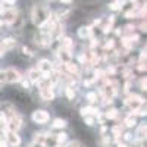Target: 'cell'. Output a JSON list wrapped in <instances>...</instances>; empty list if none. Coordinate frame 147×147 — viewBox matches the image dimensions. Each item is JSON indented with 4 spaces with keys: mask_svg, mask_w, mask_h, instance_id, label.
<instances>
[{
    "mask_svg": "<svg viewBox=\"0 0 147 147\" xmlns=\"http://www.w3.org/2000/svg\"><path fill=\"white\" fill-rule=\"evenodd\" d=\"M47 19H49V12H47L46 7H43V6H35V7L32 9V22L35 24V25L41 27Z\"/></svg>",
    "mask_w": 147,
    "mask_h": 147,
    "instance_id": "1",
    "label": "cell"
},
{
    "mask_svg": "<svg viewBox=\"0 0 147 147\" xmlns=\"http://www.w3.org/2000/svg\"><path fill=\"white\" fill-rule=\"evenodd\" d=\"M21 118L18 116V115H10V118L6 121V129L7 131H13V132H16L19 128H21Z\"/></svg>",
    "mask_w": 147,
    "mask_h": 147,
    "instance_id": "2",
    "label": "cell"
},
{
    "mask_svg": "<svg viewBox=\"0 0 147 147\" xmlns=\"http://www.w3.org/2000/svg\"><path fill=\"white\" fill-rule=\"evenodd\" d=\"M3 78H5V81H6V82H19V81L22 80L21 74H19L16 69H13V68H10V69L5 71Z\"/></svg>",
    "mask_w": 147,
    "mask_h": 147,
    "instance_id": "3",
    "label": "cell"
},
{
    "mask_svg": "<svg viewBox=\"0 0 147 147\" xmlns=\"http://www.w3.org/2000/svg\"><path fill=\"white\" fill-rule=\"evenodd\" d=\"M16 19V10L15 9H5L0 13V22H6V24H13Z\"/></svg>",
    "mask_w": 147,
    "mask_h": 147,
    "instance_id": "4",
    "label": "cell"
},
{
    "mask_svg": "<svg viewBox=\"0 0 147 147\" xmlns=\"http://www.w3.org/2000/svg\"><path fill=\"white\" fill-rule=\"evenodd\" d=\"M38 69L40 72H41V75H43V78H49L47 75L52 72V69H53V66H52V63H50V60H47V59H43V60H40L38 62Z\"/></svg>",
    "mask_w": 147,
    "mask_h": 147,
    "instance_id": "5",
    "label": "cell"
},
{
    "mask_svg": "<svg viewBox=\"0 0 147 147\" xmlns=\"http://www.w3.org/2000/svg\"><path fill=\"white\" fill-rule=\"evenodd\" d=\"M124 103L128 105L132 110H137V109H140V106L143 105V99H141V97H138V96H136V94H132V96L128 97Z\"/></svg>",
    "mask_w": 147,
    "mask_h": 147,
    "instance_id": "6",
    "label": "cell"
},
{
    "mask_svg": "<svg viewBox=\"0 0 147 147\" xmlns=\"http://www.w3.org/2000/svg\"><path fill=\"white\" fill-rule=\"evenodd\" d=\"M32 121L37 124H46L49 121V113L46 110H35V112H32Z\"/></svg>",
    "mask_w": 147,
    "mask_h": 147,
    "instance_id": "7",
    "label": "cell"
},
{
    "mask_svg": "<svg viewBox=\"0 0 147 147\" xmlns=\"http://www.w3.org/2000/svg\"><path fill=\"white\" fill-rule=\"evenodd\" d=\"M6 137H7V144H10L12 147H18V146L21 144L19 136H18L16 132H13V131H7Z\"/></svg>",
    "mask_w": 147,
    "mask_h": 147,
    "instance_id": "8",
    "label": "cell"
},
{
    "mask_svg": "<svg viewBox=\"0 0 147 147\" xmlns=\"http://www.w3.org/2000/svg\"><path fill=\"white\" fill-rule=\"evenodd\" d=\"M40 96L43 97V100H53L55 94L52 91V88H40Z\"/></svg>",
    "mask_w": 147,
    "mask_h": 147,
    "instance_id": "9",
    "label": "cell"
},
{
    "mask_svg": "<svg viewBox=\"0 0 147 147\" xmlns=\"http://www.w3.org/2000/svg\"><path fill=\"white\" fill-rule=\"evenodd\" d=\"M28 77H30V81H32V82H38L41 78V72L38 71V69H31L30 72H28Z\"/></svg>",
    "mask_w": 147,
    "mask_h": 147,
    "instance_id": "10",
    "label": "cell"
},
{
    "mask_svg": "<svg viewBox=\"0 0 147 147\" xmlns=\"http://www.w3.org/2000/svg\"><path fill=\"white\" fill-rule=\"evenodd\" d=\"M93 32L91 27H81L78 30V35H80V38H87V37H90Z\"/></svg>",
    "mask_w": 147,
    "mask_h": 147,
    "instance_id": "11",
    "label": "cell"
},
{
    "mask_svg": "<svg viewBox=\"0 0 147 147\" xmlns=\"http://www.w3.org/2000/svg\"><path fill=\"white\" fill-rule=\"evenodd\" d=\"M57 56L60 57V60H63V62H69V60H71V53H69V50H66V49H63V47H62V50H59Z\"/></svg>",
    "mask_w": 147,
    "mask_h": 147,
    "instance_id": "12",
    "label": "cell"
},
{
    "mask_svg": "<svg viewBox=\"0 0 147 147\" xmlns=\"http://www.w3.org/2000/svg\"><path fill=\"white\" fill-rule=\"evenodd\" d=\"M43 144H44L46 147H56V146H57V141H56V137H53V138H50V136H46V138H44V141H43Z\"/></svg>",
    "mask_w": 147,
    "mask_h": 147,
    "instance_id": "13",
    "label": "cell"
},
{
    "mask_svg": "<svg viewBox=\"0 0 147 147\" xmlns=\"http://www.w3.org/2000/svg\"><path fill=\"white\" fill-rule=\"evenodd\" d=\"M65 68H66V71L71 72V74H78V66H77L75 63H72L71 60H69V62H65Z\"/></svg>",
    "mask_w": 147,
    "mask_h": 147,
    "instance_id": "14",
    "label": "cell"
},
{
    "mask_svg": "<svg viewBox=\"0 0 147 147\" xmlns=\"http://www.w3.org/2000/svg\"><path fill=\"white\" fill-rule=\"evenodd\" d=\"M65 127H66V121H65V119L57 118V119H55V121H53V128L62 129V128H65Z\"/></svg>",
    "mask_w": 147,
    "mask_h": 147,
    "instance_id": "15",
    "label": "cell"
},
{
    "mask_svg": "<svg viewBox=\"0 0 147 147\" xmlns=\"http://www.w3.org/2000/svg\"><path fill=\"white\" fill-rule=\"evenodd\" d=\"M136 124H137V119H136V115H129V116H127V119H125V125L127 127H136Z\"/></svg>",
    "mask_w": 147,
    "mask_h": 147,
    "instance_id": "16",
    "label": "cell"
},
{
    "mask_svg": "<svg viewBox=\"0 0 147 147\" xmlns=\"http://www.w3.org/2000/svg\"><path fill=\"white\" fill-rule=\"evenodd\" d=\"M81 115L82 116H87V115H90V113H96L97 112V109H94V107H91V106H88V107H82L81 110Z\"/></svg>",
    "mask_w": 147,
    "mask_h": 147,
    "instance_id": "17",
    "label": "cell"
},
{
    "mask_svg": "<svg viewBox=\"0 0 147 147\" xmlns=\"http://www.w3.org/2000/svg\"><path fill=\"white\" fill-rule=\"evenodd\" d=\"M2 44L5 46V49H10V47L16 46V41H15L13 38H5V40L2 41Z\"/></svg>",
    "mask_w": 147,
    "mask_h": 147,
    "instance_id": "18",
    "label": "cell"
},
{
    "mask_svg": "<svg viewBox=\"0 0 147 147\" xmlns=\"http://www.w3.org/2000/svg\"><path fill=\"white\" fill-rule=\"evenodd\" d=\"M72 46H74V43H72V40L69 38V37H65V38L62 40V47L66 49V50H71Z\"/></svg>",
    "mask_w": 147,
    "mask_h": 147,
    "instance_id": "19",
    "label": "cell"
},
{
    "mask_svg": "<svg viewBox=\"0 0 147 147\" xmlns=\"http://www.w3.org/2000/svg\"><path fill=\"white\" fill-rule=\"evenodd\" d=\"M116 115H118V110H116V109H109L107 112H106V115H105V116H106L107 119H115V118H116Z\"/></svg>",
    "mask_w": 147,
    "mask_h": 147,
    "instance_id": "20",
    "label": "cell"
},
{
    "mask_svg": "<svg viewBox=\"0 0 147 147\" xmlns=\"http://www.w3.org/2000/svg\"><path fill=\"white\" fill-rule=\"evenodd\" d=\"M137 136H138V138H140V140H143V138L146 137V125H141V127L138 128Z\"/></svg>",
    "mask_w": 147,
    "mask_h": 147,
    "instance_id": "21",
    "label": "cell"
},
{
    "mask_svg": "<svg viewBox=\"0 0 147 147\" xmlns=\"http://www.w3.org/2000/svg\"><path fill=\"white\" fill-rule=\"evenodd\" d=\"M56 141H57V144H60V143L66 141V134H65V132H60V134H57V136H56Z\"/></svg>",
    "mask_w": 147,
    "mask_h": 147,
    "instance_id": "22",
    "label": "cell"
},
{
    "mask_svg": "<svg viewBox=\"0 0 147 147\" xmlns=\"http://www.w3.org/2000/svg\"><path fill=\"white\" fill-rule=\"evenodd\" d=\"M66 97L69 100H74V97H75V91H74V88H71V87L66 88Z\"/></svg>",
    "mask_w": 147,
    "mask_h": 147,
    "instance_id": "23",
    "label": "cell"
},
{
    "mask_svg": "<svg viewBox=\"0 0 147 147\" xmlns=\"http://www.w3.org/2000/svg\"><path fill=\"white\" fill-rule=\"evenodd\" d=\"M84 121H85V124H87L88 127L94 125V118H90L88 115H87V116H84Z\"/></svg>",
    "mask_w": 147,
    "mask_h": 147,
    "instance_id": "24",
    "label": "cell"
},
{
    "mask_svg": "<svg viewBox=\"0 0 147 147\" xmlns=\"http://www.w3.org/2000/svg\"><path fill=\"white\" fill-rule=\"evenodd\" d=\"M87 99L93 103V102H96V100H97V94H96V93H88V94H87Z\"/></svg>",
    "mask_w": 147,
    "mask_h": 147,
    "instance_id": "25",
    "label": "cell"
},
{
    "mask_svg": "<svg viewBox=\"0 0 147 147\" xmlns=\"http://www.w3.org/2000/svg\"><path fill=\"white\" fill-rule=\"evenodd\" d=\"M109 7H110V9H112V10H118V9H121L122 6H121L119 3H116V2H113V3H110V5H109Z\"/></svg>",
    "mask_w": 147,
    "mask_h": 147,
    "instance_id": "26",
    "label": "cell"
},
{
    "mask_svg": "<svg viewBox=\"0 0 147 147\" xmlns=\"http://www.w3.org/2000/svg\"><path fill=\"white\" fill-rule=\"evenodd\" d=\"M112 132L115 134V137H119L121 132H122V128H121V127H115V128L112 129Z\"/></svg>",
    "mask_w": 147,
    "mask_h": 147,
    "instance_id": "27",
    "label": "cell"
},
{
    "mask_svg": "<svg viewBox=\"0 0 147 147\" xmlns=\"http://www.w3.org/2000/svg\"><path fill=\"white\" fill-rule=\"evenodd\" d=\"M94 75H96V80H97V78H102V77L105 75V72H103L102 69H96V72H94Z\"/></svg>",
    "mask_w": 147,
    "mask_h": 147,
    "instance_id": "28",
    "label": "cell"
},
{
    "mask_svg": "<svg viewBox=\"0 0 147 147\" xmlns=\"http://www.w3.org/2000/svg\"><path fill=\"white\" fill-rule=\"evenodd\" d=\"M68 147H82V144H81L80 141H71V143L68 144Z\"/></svg>",
    "mask_w": 147,
    "mask_h": 147,
    "instance_id": "29",
    "label": "cell"
},
{
    "mask_svg": "<svg viewBox=\"0 0 147 147\" xmlns=\"http://www.w3.org/2000/svg\"><path fill=\"white\" fill-rule=\"evenodd\" d=\"M125 16L127 18H134V16H137V12L136 10H129V12H127V13H125Z\"/></svg>",
    "mask_w": 147,
    "mask_h": 147,
    "instance_id": "30",
    "label": "cell"
},
{
    "mask_svg": "<svg viewBox=\"0 0 147 147\" xmlns=\"http://www.w3.org/2000/svg\"><path fill=\"white\" fill-rule=\"evenodd\" d=\"M140 62H143V63L146 62V50H143L141 55H140Z\"/></svg>",
    "mask_w": 147,
    "mask_h": 147,
    "instance_id": "31",
    "label": "cell"
},
{
    "mask_svg": "<svg viewBox=\"0 0 147 147\" xmlns=\"http://www.w3.org/2000/svg\"><path fill=\"white\" fill-rule=\"evenodd\" d=\"M113 46H115V43H113L112 40H109V41L106 43V49H112Z\"/></svg>",
    "mask_w": 147,
    "mask_h": 147,
    "instance_id": "32",
    "label": "cell"
},
{
    "mask_svg": "<svg viewBox=\"0 0 147 147\" xmlns=\"http://www.w3.org/2000/svg\"><path fill=\"white\" fill-rule=\"evenodd\" d=\"M22 52L25 53V55H28V56H31V50H30L28 47H22Z\"/></svg>",
    "mask_w": 147,
    "mask_h": 147,
    "instance_id": "33",
    "label": "cell"
},
{
    "mask_svg": "<svg viewBox=\"0 0 147 147\" xmlns=\"http://www.w3.org/2000/svg\"><path fill=\"white\" fill-rule=\"evenodd\" d=\"M140 88H141V90H146V78L140 81Z\"/></svg>",
    "mask_w": 147,
    "mask_h": 147,
    "instance_id": "34",
    "label": "cell"
},
{
    "mask_svg": "<svg viewBox=\"0 0 147 147\" xmlns=\"http://www.w3.org/2000/svg\"><path fill=\"white\" fill-rule=\"evenodd\" d=\"M137 68H138V71H141V72H143V71H146V65H144L143 62H140V65H138Z\"/></svg>",
    "mask_w": 147,
    "mask_h": 147,
    "instance_id": "35",
    "label": "cell"
},
{
    "mask_svg": "<svg viewBox=\"0 0 147 147\" xmlns=\"http://www.w3.org/2000/svg\"><path fill=\"white\" fill-rule=\"evenodd\" d=\"M5 50H6V49H5V46H3L2 43H0V57H2V56H3V53H5Z\"/></svg>",
    "mask_w": 147,
    "mask_h": 147,
    "instance_id": "36",
    "label": "cell"
},
{
    "mask_svg": "<svg viewBox=\"0 0 147 147\" xmlns=\"http://www.w3.org/2000/svg\"><path fill=\"white\" fill-rule=\"evenodd\" d=\"M78 59H80V62H81V63H84V62H87V57H85L84 55H81V56H80Z\"/></svg>",
    "mask_w": 147,
    "mask_h": 147,
    "instance_id": "37",
    "label": "cell"
},
{
    "mask_svg": "<svg viewBox=\"0 0 147 147\" xmlns=\"http://www.w3.org/2000/svg\"><path fill=\"white\" fill-rule=\"evenodd\" d=\"M2 2L6 5H15V0H2Z\"/></svg>",
    "mask_w": 147,
    "mask_h": 147,
    "instance_id": "38",
    "label": "cell"
},
{
    "mask_svg": "<svg viewBox=\"0 0 147 147\" xmlns=\"http://www.w3.org/2000/svg\"><path fill=\"white\" fill-rule=\"evenodd\" d=\"M129 87H131V84H129V82H127V84H125V87H124V91H125V93H128V91H129Z\"/></svg>",
    "mask_w": 147,
    "mask_h": 147,
    "instance_id": "39",
    "label": "cell"
},
{
    "mask_svg": "<svg viewBox=\"0 0 147 147\" xmlns=\"http://www.w3.org/2000/svg\"><path fill=\"white\" fill-rule=\"evenodd\" d=\"M22 85H24L25 88H28V87H30V82H28V81H22Z\"/></svg>",
    "mask_w": 147,
    "mask_h": 147,
    "instance_id": "40",
    "label": "cell"
},
{
    "mask_svg": "<svg viewBox=\"0 0 147 147\" xmlns=\"http://www.w3.org/2000/svg\"><path fill=\"white\" fill-rule=\"evenodd\" d=\"M107 72L110 74V75H113V74H115V68H109V69H107Z\"/></svg>",
    "mask_w": 147,
    "mask_h": 147,
    "instance_id": "41",
    "label": "cell"
},
{
    "mask_svg": "<svg viewBox=\"0 0 147 147\" xmlns=\"http://www.w3.org/2000/svg\"><path fill=\"white\" fill-rule=\"evenodd\" d=\"M125 2H127V0H116V3H119L121 6H124V5H125Z\"/></svg>",
    "mask_w": 147,
    "mask_h": 147,
    "instance_id": "42",
    "label": "cell"
},
{
    "mask_svg": "<svg viewBox=\"0 0 147 147\" xmlns=\"http://www.w3.org/2000/svg\"><path fill=\"white\" fill-rule=\"evenodd\" d=\"M0 147H7V143L6 141H0Z\"/></svg>",
    "mask_w": 147,
    "mask_h": 147,
    "instance_id": "43",
    "label": "cell"
},
{
    "mask_svg": "<svg viewBox=\"0 0 147 147\" xmlns=\"http://www.w3.org/2000/svg\"><path fill=\"white\" fill-rule=\"evenodd\" d=\"M118 147H128V146L124 144V143H118Z\"/></svg>",
    "mask_w": 147,
    "mask_h": 147,
    "instance_id": "44",
    "label": "cell"
},
{
    "mask_svg": "<svg viewBox=\"0 0 147 147\" xmlns=\"http://www.w3.org/2000/svg\"><path fill=\"white\" fill-rule=\"evenodd\" d=\"M125 140H131V134H125Z\"/></svg>",
    "mask_w": 147,
    "mask_h": 147,
    "instance_id": "45",
    "label": "cell"
},
{
    "mask_svg": "<svg viewBox=\"0 0 147 147\" xmlns=\"http://www.w3.org/2000/svg\"><path fill=\"white\" fill-rule=\"evenodd\" d=\"M60 2H62V3H71L72 0H60Z\"/></svg>",
    "mask_w": 147,
    "mask_h": 147,
    "instance_id": "46",
    "label": "cell"
},
{
    "mask_svg": "<svg viewBox=\"0 0 147 147\" xmlns=\"http://www.w3.org/2000/svg\"><path fill=\"white\" fill-rule=\"evenodd\" d=\"M131 2H132V3H137V2H138V0H131Z\"/></svg>",
    "mask_w": 147,
    "mask_h": 147,
    "instance_id": "47",
    "label": "cell"
}]
</instances>
